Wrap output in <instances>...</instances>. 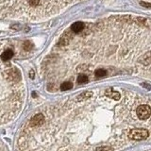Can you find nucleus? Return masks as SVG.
I'll use <instances>...</instances> for the list:
<instances>
[{
    "instance_id": "nucleus-1",
    "label": "nucleus",
    "mask_w": 151,
    "mask_h": 151,
    "mask_svg": "<svg viewBox=\"0 0 151 151\" xmlns=\"http://www.w3.org/2000/svg\"><path fill=\"white\" fill-rule=\"evenodd\" d=\"M149 133L148 131L145 129H133L129 131V137L132 140H136V141H142V140H145L148 137Z\"/></svg>"
},
{
    "instance_id": "nucleus-2",
    "label": "nucleus",
    "mask_w": 151,
    "mask_h": 151,
    "mask_svg": "<svg viewBox=\"0 0 151 151\" xmlns=\"http://www.w3.org/2000/svg\"><path fill=\"white\" fill-rule=\"evenodd\" d=\"M137 116H138L141 120L148 119L151 115V108L148 105H140L136 110Z\"/></svg>"
},
{
    "instance_id": "nucleus-3",
    "label": "nucleus",
    "mask_w": 151,
    "mask_h": 151,
    "mask_svg": "<svg viewBox=\"0 0 151 151\" xmlns=\"http://www.w3.org/2000/svg\"><path fill=\"white\" fill-rule=\"evenodd\" d=\"M44 122H45L44 113H37V114H35L29 121H28L27 127H39V126L42 125V123Z\"/></svg>"
},
{
    "instance_id": "nucleus-4",
    "label": "nucleus",
    "mask_w": 151,
    "mask_h": 151,
    "mask_svg": "<svg viewBox=\"0 0 151 151\" xmlns=\"http://www.w3.org/2000/svg\"><path fill=\"white\" fill-rule=\"evenodd\" d=\"M13 55H14V53H13L12 49H7V50L3 51V53L1 54V56H0V58H1V60L3 61H8L12 58Z\"/></svg>"
},
{
    "instance_id": "nucleus-5",
    "label": "nucleus",
    "mask_w": 151,
    "mask_h": 151,
    "mask_svg": "<svg viewBox=\"0 0 151 151\" xmlns=\"http://www.w3.org/2000/svg\"><path fill=\"white\" fill-rule=\"evenodd\" d=\"M71 29L74 33H79L84 29V24L82 22H76L74 23L72 27H71Z\"/></svg>"
},
{
    "instance_id": "nucleus-6",
    "label": "nucleus",
    "mask_w": 151,
    "mask_h": 151,
    "mask_svg": "<svg viewBox=\"0 0 151 151\" xmlns=\"http://www.w3.org/2000/svg\"><path fill=\"white\" fill-rule=\"evenodd\" d=\"M92 96H93V92H90V91L84 92V93H80L79 96H77V101L81 102V101L86 100V99H88V98H91Z\"/></svg>"
},
{
    "instance_id": "nucleus-7",
    "label": "nucleus",
    "mask_w": 151,
    "mask_h": 151,
    "mask_svg": "<svg viewBox=\"0 0 151 151\" xmlns=\"http://www.w3.org/2000/svg\"><path fill=\"white\" fill-rule=\"evenodd\" d=\"M106 96L111 97V98H113L114 100H119L120 99V93L118 92H115V91H112L111 89H109L106 91Z\"/></svg>"
},
{
    "instance_id": "nucleus-8",
    "label": "nucleus",
    "mask_w": 151,
    "mask_h": 151,
    "mask_svg": "<svg viewBox=\"0 0 151 151\" xmlns=\"http://www.w3.org/2000/svg\"><path fill=\"white\" fill-rule=\"evenodd\" d=\"M60 90L61 91H68L73 88V83L71 81H64L60 84Z\"/></svg>"
},
{
    "instance_id": "nucleus-9",
    "label": "nucleus",
    "mask_w": 151,
    "mask_h": 151,
    "mask_svg": "<svg viewBox=\"0 0 151 151\" xmlns=\"http://www.w3.org/2000/svg\"><path fill=\"white\" fill-rule=\"evenodd\" d=\"M88 81H89V78H88V76H86L85 74H80L78 77V83L79 84L87 83Z\"/></svg>"
},
{
    "instance_id": "nucleus-10",
    "label": "nucleus",
    "mask_w": 151,
    "mask_h": 151,
    "mask_svg": "<svg viewBox=\"0 0 151 151\" xmlns=\"http://www.w3.org/2000/svg\"><path fill=\"white\" fill-rule=\"evenodd\" d=\"M94 75H96V78H103L107 75V71L105 69H101V68L97 69L96 70V72H94Z\"/></svg>"
},
{
    "instance_id": "nucleus-11",
    "label": "nucleus",
    "mask_w": 151,
    "mask_h": 151,
    "mask_svg": "<svg viewBox=\"0 0 151 151\" xmlns=\"http://www.w3.org/2000/svg\"><path fill=\"white\" fill-rule=\"evenodd\" d=\"M33 47V45L31 44L30 42H24V45H23V48L24 50H30L31 48Z\"/></svg>"
},
{
    "instance_id": "nucleus-12",
    "label": "nucleus",
    "mask_w": 151,
    "mask_h": 151,
    "mask_svg": "<svg viewBox=\"0 0 151 151\" xmlns=\"http://www.w3.org/2000/svg\"><path fill=\"white\" fill-rule=\"evenodd\" d=\"M96 151H113L111 146H99L96 148Z\"/></svg>"
},
{
    "instance_id": "nucleus-13",
    "label": "nucleus",
    "mask_w": 151,
    "mask_h": 151,
    "mask_svg": "<svg viewBox=\"0 0 151 151\" xmlns=\"http://www.w3.org/2000/svg\"><path fill=\"white\" fill-rule=\"evenodd\" d=\"M35 73L33 72V71H30L29 72V78H31V79H34V78H35V75H34Z\"/></svg>"
}]
</instances>
